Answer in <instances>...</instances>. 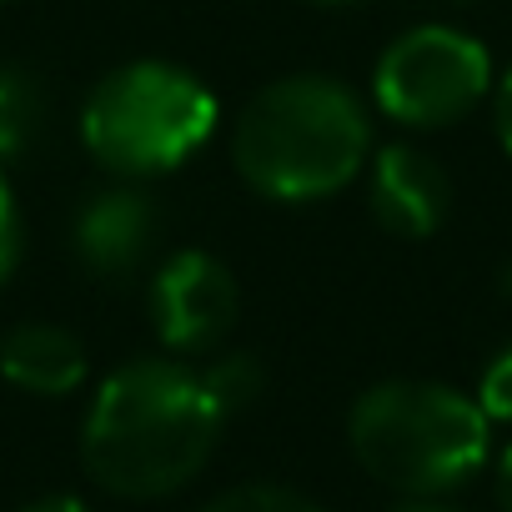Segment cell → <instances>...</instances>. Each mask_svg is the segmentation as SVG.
Segmentation results:
<instances>
[{"mask_svg": "<svg viewBox=\"0 0 512 512\" xmlns=\"http://www.w3.org/2000/svg\"><path fill=\"white\" fill-rule=\"evenodd\" d=\"M226 422L201 367L181 357H136L96 387L81 427V462L111 497H171L211 462Z\"/></svg>", "mask_w": 512, "mask_h": 512, "instance_id": "1", "label": "cell"}, {"mask_svg": "<svg viewBox=\"0 0 512 512\" xmlns=\"http://www.w3.org/2000/svg\"><path fill=\"white\" fill-rule=\"evenodd\" d=\"M372 161V106L337 76H282L262 86L231 131L236 176L267 201L307 206L347 191Z\"/></svg>", "mask_w": 512, "mask_h": 512, "instance_id": "2", "label": "cell"}, {"mask_svg": "<svg viewBox=\"0 0 512 512\" xmlns=\"http://www.w3.org/2000/svg\"><path fill=\"white\" fill-rule=\"evenodd\" d=\"M347 442L382 487L402 497H452L487 467L492 422L477 397L447 382L392 377L352 402Z\"/></svg>", "mask_w": 512, "mask_h": 512, "instance_id": "3", "label": "cell"}, {"mask_svg": "<svg viewBox=\"0 0 512 512\" xmlns=\"http://www.w3.org/2000/svg\"><path fill=\"white\" fill-rule=\"evenodd\" d=\"M221 106L216 96L171 61H131L96 81L81 106L86 151L121 181H151L181 171L211 136Z\"/></svg>", "mask_w": 512, "mask_h": 512, "instance_id": "4", "label": "cell"}, {"mask_svg": "<svg viewBox=\"0 0 512 512\" xmlns=\"http://www.w3.org/2000/svg\"><path fill=\"white\" fill-rule=\"evenodd\" d=\"M492 51L462 26L402 31L372 71V106L407 131H442L467 121L492 96Z\"/></svg>", "mask_w": 512, "mask_h": 512, "instance_id": "5", "label": "cell"}, {"mask_svg": "<svg viewBox=\"0 0 512 512\" xmlns=\"http://www.w3.org/2000/svg\"><path fill=\"white\" fill-rule=\"evenodd\" d=\"M146 312L171 357H206L236 327L241 287L221 256L181 246L156 267V277L146 287Z\"/></svg>", "mask_w": 512, "mask_h": 512, "instance_id": "6", "label": "cell"}, {"mask_svg": "<svg viewBox=\"0 0 512 512\" xmlns=\"http://www.w3.org/2000/svg\"><path fill=\"white\" fill-rule=\"evenodd\" d=\"M367 206L382 231H392L402 241H422L452 211V176L442 171V161L432 151L392 141V146L372 151V161H367Z\"/></svg>", "mask_w": 512, "mask_h": 512, "instance_id": "7", "label": "cell"}, {"mask_svg": "<svg viewBox=\"0 0 512 512\" xmlns=\"http://www.w3.org/2000/svg\"><path fill=\"white\" fill-rule=\"evenodd\" d=\"M161 236V211L141 186H106L96 191L76 221H71V246L91 277H131Z\"/></svg>", "mask_w": 512, "mask_h": 512, "instance_id": "8", "label": "cell"}, {"mask_svg": "<svg viewBox=\"0 0 512 512\" xmlns=\"http://www.w3.org/2000/svg\"><path fill=\"white\" fill-rule=\"evenodd\" d=\"M86 342L56 322H26L0 337V377L31 397H71L86 382Z\"/></svg>", "mask_w": 512, "mask_h": 512, "instance_id": "9", "label": "cell"}, {"mask_svg": "<svg viewBox=\"0 0 512 512\" xmlns=\"http://www.w3.org/2000/svg\"><path fill=\"white\" fill-rule=\"evenodd\" d=\"M46 126V96L31 71L0 66V161L26 156Z\"/></svg>", "mask_w": 512, "mask_h": 512, "instance_id": "10", "label": "cell"}, {"mask_svg": "<svg viewBox=\"0 0 512 512\" xmlns=\"http://www.w3.org/2000/svg\"><path fill=\"white\" fill-rule=\"evenodd\" d=\"M201 377H206V387H211V397L221 402L226 417L246 412L267 387V372H262V362H256L251 352H226L211 367H201Z\"/></svg>", "mask_w": 512, "mask_h": 512, "instance_id": "11", "label": "cell"}, {"mask_svg": "<svg viewBox=\"0 0 512 512\" xmlns=\"http://www.w3.org/2000/svg\"><path fill=\"white\" fill-rule=\"evenodd\" d=\"M201 512H322V507L292 487H277V482H246V487L211 497Z\"/></svg>", "mask_w": 512, "mask_h": 512, "instance_id": "12", "label": "cell"}, {"mask_svg": "<svg viewBox=\"0 0 512 512\" xmlns=\"http://www.w3.org/2000/svg\"><path fill=\"white\" fill-rule=\"evenodd\" d=\"M477 407L487 412V422H507L512 427V342L502 352H492V362L477 377Z\"/></svg>", "mask_w": 512, "mask_h": 512, "instance_id": "13", "label": "cell"}, {"mask_svg": "<svg viewBox=\"0 0 512 512\" xmlns=\"http://www.w3.org/2000/svg\"><path fill=\"white\" fill-rule=\"evenodd\" d=\"M26 256V221H21V201H16V186L11 176L0 171V287H6Z\"/></svg>", "mask_w": 512, "mask_h": 512, "instance_id": "14", "label": "cell"}, {"mask_svg": "<svg viewBox=\"0 0 512 512\" xmlns=\"http://www.w3.org/2000/svg\"><path fill=\"white\" fill-rule=\"evenodd\" d=\"M492 131H497V146L512 156V61H507V71L492 81Z\"/></svg>", "mask_w": 512, "mask_h": 512, "instance_id": "15", "label": "cell"}, {"mask_svg": "<svg viewBox=\"0 0 512 512\" xmlns=\"http://www.w3.org/2000/svg\"><path fill=\"white\" fill-rule=\"evenodd\" d=\"M492 482H497V502H502V512H512V442H507V447L497 452Z\"/></svg>", "mask_w": 512, "mask_h": 512, "instance_id": "16", "label": "cell"}, {"mask_svg": "<svg viewBox=\"0 0 512 512\" xmlns=\"http://www.w3.org/2000/svg\"><path fill=\"white\" fill-rule=\"evenodd\" d=\"M397 512H462V507H452L447 497H407V507Z\"/></svg>", "mask_w": 512, "mask_h": 512, "instance_id": "17", "label": "cell"}, {"mask_svg": "<svg viewBox=\"0 0 512 512\" xmlns=\"http://www.w3.org/2000/svg\"><path fill=\"white\" fill-rule=\"evenodd\" d=\"M26 512H91V507L76 502V497H46V502H36V507H26Z\"/></svg>", "mask_w": 512, "mask_h": 512, "instance_id": "18", "label": "cell"}, {"mask_svg": "<svg viewBox=\"0 0 512 512\" xmlns=\"http://www.w3.org/2000/svg\"><path fill=\"white\" fill-rule=\"evenodd\" d=\"M497 292L512 302V256H507V262H502V272H497Z\"/></svg>", "mask_w": 512, "mask_h": 512, "instance_id": "19", "label": "cell"}, {"mask_svg": "<svg viewBox=\"0 0 512 512\" xmlns=\"http://www.w3.org/2000/svg\"><path fill=\"white\" fill-rule=\"evenodd\" d=\"M307 6H327V11H337V6H357V0H307Z\"/></svg>", "mask_w": 512, "mask_h": 512, "instance_id": "20", "label": "cell"}]
</instances>
